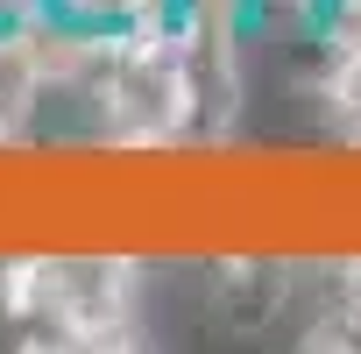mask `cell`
<instances>
[{
    "instance_id": "cell-1",
    "label": "cell",
    "mask_w": 361,
    "mask_h": 354,
    "mask_svg": "<svg viewBox=\"0 0 361 354\" xmlns=\"http://www.w3.org/2000/svg\"><path fill=\"white\" fill-rule=\"evenodd\" d=\"M163 326L156 269L121 248L0 255V347L29 354H135Z\"/></svg>"
},
{
    "instance_id": "cell-2",
    "label": "cell",
    "mask_w": 361,
    "mask_h": 354,
    "mask_svg": "<svg viewBox=\"0 0 361 354\" xmlns=\"http://www.w3.org/2000/svg\"><path fill=\"white\" fill-rule=\"evenodd\" d=\"M340 15V0H248V29H255V50H276V57H305Z\"/></svg>"
},
{
    "instance_id": "cell-3",
    "label": "cell",
    "mask_w": 361,
    "mask_h": 354,
    "mask_svg": "<svg viewBox=\"0 0 361 354\" xmlns=\"http://www.w3.org/2000/svg\"><path fill=\"white\" fill-rule=\"evenodd\" d=\"M50 15L78 36H128L149 22H170V0H50Z\"/></svg>"
},
{
    "instance_id": "cell-4",
    "label": "cell",
    "mask_w": 361,
    "mask_h": 354,
    "mask_svg": "<svg viewBox=\"0 0 361 354\" xmlns=\"http://www.w3.org/2000/svg\"><path fill=\"white\" fill-rule=\"evenodd\" d=\"M170 22L192 29L199 43H248V50H255L248 0H170Z\"/></svg>"
},
{
    "instance_id": "cell-5",
    "label": "cell",
    "mask_w": 361,
    "mask_h": 354,
    "mask_svg": "<svg viewBox=\"0 0 361 354\" xmlns=\"http://www.w3.org/2000/svg\"><path fill=\"white\" fill-rule=\"evenodd\" d=\"M50 15V0H0V29H36Z\"/></svg>"
}]
</instances>
